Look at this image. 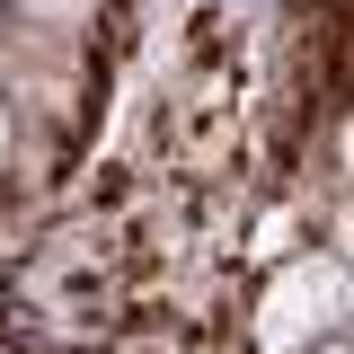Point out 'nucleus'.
<instances>
[{"label":"nucleus","instance_id":"obj_2","mask_svg":"<svg viewBox=\"0 0 354 354\" xmlns=\"http://www.w3.org/2000/svg\"><path fill=\"white\" fill-rule=\"evenodd\" d=\"M310 354H346V337H328V346H310Z\"/></svg>","mask_w":354,"mask_h":354},{"label":"nucleus","instance_id":"obj_1","mask_svg":"<svg viewBox=\"0 0 354 354\" xmlns=\"http://www.w3.org/2000/svg\"><path fill=\"white\" fill-rule=\"evenodd\" d=\"M337 319H346V266L301 257L257 292V354H310L337 337Z\"/></svg>","mask_w":354,"mask_h":354},{"label":"nucleus","instance_id":"obj_3","mask_svg":"<svg viewBox=\"0 0 354 354\" xmlns=\"http://www.w3.org/2000/svg\"><path fill=\"white\" fill-rule=\"evenodd\" d=\"M0 160H9V115H0Z\"/></svg>","mask_w":354,"mask_h":354}]
</instances>
